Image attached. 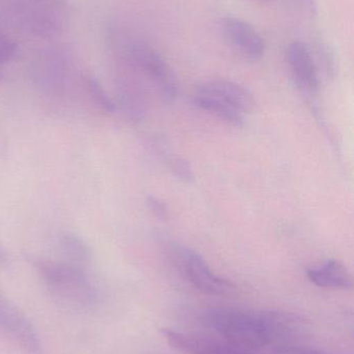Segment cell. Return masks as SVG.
<instances>
[{"mask_svg":"<svg viewBox=\"0 0 354 354\" xmlns=\"http://www.w3.org/2000/svg\"><path fill=\"white\" fill-rule=\"evenodd\" d=\"M307 276L316 286L322 288L349 289L353 287V277L344 264L330 259L307 270Z\"/></svg>","mask_w":354,"mask_h":354,"instance_id":"obj_10","label":"cell"},{"mask_svg":"<svg viewBox=\"0 0 354 354\" xmlns=\"http://www.w3.org/2000/svg\"><path fill=\"white\" fill-rule=\"evenodd\" d=\"M202 322L224 342L251 351L286 344L303 326L299 316L285 312L228 308L207 310L202 315Z\"/></svg>","mask_w":354,"mask_h":354,"instance_id":"obj_1","label":"cell"},{"mask_svg":"<svg viewBox=\"0 0 354 354\" xmlns=\"http://www.w3.org/2000/svg\"><path fill=\"white\" fill-rule=\"evenodd\" d=\"M227 45L249 62H259L265 53V41L247 21L237 17H224L218 24Z\"/></svg>","mask_w":354,"mask_h":354,"instance_id":"obj_5","label":"cell"},{"mask_svg":"<svg viewBox=\"0 0 354 354\" xmlns=\"http://www.w3.org/2000/svg\"><path fill=\"white\" fill-rule=\"evenodd\" d=\"M85 84H87L89 95L93 97L95 103L101 109L106 112H114L116 110V104L110 99L105 89L102 87V85L94 77H87Z\"/></svg>","mask_w":354,"mask_h":354,"instance_id":"obj_13","label":"cell"},{"mask_svg":"<svg viewBox=\"0 0 354 354\" xmlns=\"http://www.w3.org/2000/svg\"><path fill=\"white\" fill-rule=\"evenodd\" d=\"M168 163L170 169L179 178L183 179L187 183H191L193 179V171H191V166L182 158L178 156H168Z\"/></svg>","mask_w":354,"mask_h":354,"instance_id":"obj_14","label":"cell"},{"mask_svg":"<svg viewBox=\"0 0 354 354\" xmlns=\"http://www.w3.org/2000/svg\"><path fill=\"white\" fill-rule=\"evenodd\" d=\"M175 258L187 280L201 292L209 295H227L234 292V285L216 276L197 252L188 248L177 247Z\"/></svg>","mask_w":354,"mask_h":354,"instance_id":"obj_4","label":"cell"},{"mask_svg":"<svg viewBox=\"0 0 354 354\" xmlns=\"http://www.w3.org/2000/svg\"><path fill=\"white\" fill-rule=\"evenodd\" d=\"M4 258L6 257H4L3 252L0 251V260H3Z\"/></svg>","mask_w":354,"mask_h":354,"instance_id":"obj_19","label":"cell"},{"mask_svg":"<svg viewBox=\"0 0 354 354\" xmlns=\"http://www.w3.org/2000/svg\"><path fill=\"white\" fill-rule=\"evenodd\" d=\"M130 64L157 86L166 99L172 100L178 91L176 78L168 64L154 48L143 43L131 44L127 49Z\"/></svg>","mask_w":354,"mask_h":354,"instance_id":"obj_3","label":"cell"},{"mask_svg":"<svg viewBox=\"0 0 354 354\" xmlns=\"http://www.w3.org/2000/svg\"><path fill=\"white\" fill-rule=\"evenodd\" d=\"M17 51V45L6 35H0V64L10 62Z\"/></svg>","mask_w":354,"mask_h":354,"instance_id":"obj_16","label":"cell"},{"mask_svg":"<svg viewBox=\"0 0 354 354\" xmlns=\"http://www.w3.org/2000/svg\"><path fill=\"white\" fill-rule=\"evenodd\" d=\"M290 1L311 14L315 10V0H290Z\"/></svg>","mask_w":354,"mask_h":354,"instance_id":"obj_18","label":"cell"},{"mask_svg":"<svg viewBox=\"0 0 354 354\" xmlns=\"http://www.w3.org/2000/svg\"><path fill=\"white\" fill-rule=\"evenodd\" d=\"M0 330L12 337L30 354H41V343L35 328L14 304L0 293Z\"/></svg>","mask_w":354,"mask_h":354,"instance_id":"obj_6","label":"cell"},{"mask_svg":"<svg viewBox=\"0 0 354 354\" xmlns=\"http://www.w3.org/2000/svg\"><path fill=\"white\" fill-rule=\"evenodd\" d=\"M253 1H256V2H267V1H269V0H253Z\"/></svg>","mask_w":354,"mask_h":354,"instance_id":"obj_20","label":"cell"},{"mask_svg":"<svg viewBox=\"0 0 354 354\" xmlns=\"http://www.w3.org/2000/svg\"><path fill=\"white\" fill-rule=\"evenodd\" d=\"M276 354H328L319 349L313 347L303 346V345H294L291 343L278 345L276 346Z\"/></svg>","mask_w":354,"mask_h":354,"instance_id":"obj_15","label":"cell"},{"mask_svg":"<svg viewBox=\"0 0 354 354\" xmlns=\"http://www.w3.org/2000/svg\"><path fill=\"white\" fill-rule=\"evenodd\" d=\"M166 342L177 351L185 354H258L247 349L233 346L227 342L199 338L176 332L170 328H161Z\"/></svg>","mask_w":354,"mask_h":354,"instance_id":"obj_9","label":"cell"},{"mask_svg":"<svg viewBox=\"0 0 354 354\" xmlns=\"http://www.w3.org/2000/svg\"><path fill=\"white\" fill-rule=\"evenodd\" d=\"M195 95L215 100L243 115L255 107V100L247 88L238 83L224 79H215L199 85Z\"/></svg>","mask_w":354,"mask_h":354,"instance_id":"obj_7","label":"cell"},{"mask_svg":"<svg viewBox=\"0 0 354 354\" xmlns=\"http://www.w3.org/2000/svg\"><path fill=\"white\" fill-rule=\"evenodd\" d=\"M147 203L152 214H153L156 218L161 221L166 220V218H168V206H166V203L162 202L161 200L154 197V196H148Z\"/></svg>","mask_w":354,"mask_h":354,"instance_id":"obj_17","label":"cell"},{"mask_svg":"<svg viewBox=\"0 0 354 354\" xmlns=\"http://www.w3.org/2000/svg\"><path fill=\"white\" fill-rule=\"evenodd\" d=\"M286 62L299 88L305 93H316L319 86V76L315 60L308 46L299 41L289 44L286 49Z\"/></svg>","mask_w":354,"mask_h":354,"instance_id":"obj_8","label":"cell"},{"mask_svg":"<svg viewBox=\"0 0 354 354\" xmlns=\"http://www.w3.org/2000/svg\"><path fill=\"white\" fill-rule=\"evenodd\" d=\"M62 247L74 261L85 262L91 258V250L82 239L76 234L66 233L62 237Z\"/></svg>","mask_w":354,"mask_h":354,"instance_id":"obj_12","label":"cell"},{"mask_svg":"<svg viewBox=\"0 0 354 354\" xmlns=\"http://www.w3.org/2000/svg\"><path fill=\"white\" fill-rule=\"evenodd\" d=\"M37 266L50 295L60 305L79 311L89 309L95 304V287L76 264L41 260Z\"/></svg>","mask_w":354,"mask_h":354,"instance_id":"obj_2","label":"cell"},{"mask_svg":"<svg viewBox=\"0 0 354 354\" xmlns=\"http://www.w3.org/2000/svg\"><path fill=\"white\" fill-rule=\"evenodd\" d=\"M195 104L201 109L205 110L208 113L215 115L220 120L233 124L235 127L242 126L245 122V116L240 112L215 101L210 97H203V95H195Z\"/></svg>","mask_w":354,"mask_h":354,"instance_id":"obj_11","label":"cell"},{"mask_svg":"<svg viewBox=\"0 0 354 354\" xmlns=\"http://www.w3.org/2000/svg\"><path fill=\"white\" fill-rule=\"evenodd\" d=\"M0 77H1V76H0Z\"/></svg>","mask_w":354,"mask_h":354,"instance_id":"obj_21","label":"cell"}]
</instances>
